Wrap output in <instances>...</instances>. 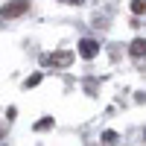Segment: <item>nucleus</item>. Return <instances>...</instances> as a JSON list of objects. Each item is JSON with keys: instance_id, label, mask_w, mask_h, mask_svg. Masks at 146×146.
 <instances>
[{"instance_id": "obj_1", "label": "nucleus", "mask_w": 146, "mask_h": 146, "mask_svg": "<svg viewBox=\"0 0 146 146\" xmlns=\"http://www.w3.org/2000/svg\"><path fill=\"white\" fill-rule=\"evenodd\" d=\"M27 9H29V0H12V3H6L0 9V15L3 18H21Z\"/></svg>"}, {"instance_id": "obj_2", "label": "nucleus", "mask_w": 146, "mask_h": 146, "mask_svg": "<svg viewBox=\"0 0 146 146\" xmlns=\"http://www.w3.org/2000/svg\"><path fill=\"white\" fill-rule=\"evenodd\" d=\"M44 62L53 64V67H67V64L73 62V53H70V50H58V53H53V56H44Z\"/></svg>"}, {"instance_id": "obj_3", "label": "nucleus", "mask_w": 146, "mask_h": 146, "mask_svg": "<svg viewBox=\"0 0 146 146\" xmlns=\"http://www.w3.org/2000/svg\"><path fill=\"white\" fill-rule=\"evenodd\" d=\"M96 53H100V44H96L94 38H85V41H79V56H82V58H94Z\"/></svg>"}, {"instance_id": "obj_4", "label": "nucleus", "mask_w": 146, "mask_h": 146, "mask_svg": "<svg viewBox=\"0 0 146 146\" xmlns=\"http://www.w3.org/2000/svg\"><path fill=\"white\" fill-rule=\"evenodd\" d=\"M129 53L135 56V58H143V56H146V38H135L131 47H129Z\"/></svg>"}, {"instance_id": "obj_5", "label": "nucleus", "mask_w": 146, "mask_h": 146, "mask_svg": "<svg viewBox=\"0 0 146 146\" xmlns=\"http://www.w3.org/2000/svg\"><path fill=\"white\" fill-rule=\"evenodd\" d=\"M131 12L135 15H146V0H131Z\"/></svg>"}, {"instance_id": "obj_6", "label": "nucleus", "mask_w": 146, "mask_h": 146, "mask_svg": "<svg viewBox=\"0 0 146 146\" xmlns=\"http://www.w3.org/2000/svg\"><path fill=\"white\" fill-rule=\"evenodd\" d=\"M53 126V117H44V120H38V123H35V131H47Z\"/></svg>"}, {"instance_id": "obj_7", "label": "nucleus", "mask_w": 146, "mask_h": 146, "mask_svg": "<svg viewBox=\"0 0 146 146\" xmlns=\"http://www.w3.org/2000/svg\"><path fill=\"white\" fill-rule=\"evenodd\" d=\"M38 82H41V73H32V76H29L27 82H23V85H27V88H35Z\"/></svg>"}, {"instance_id": "obj_8", "label": "nucleus", "mask_w": 146, "mask_h": 146, "mask_svg": "<svg viewBox=\"0 0 146 146\" xmlns=\"http://www.w3.org/2000/svg\"><path fill=\"white\" fill-rule=\"evenodd\" d=\"M102 140H105V143H117V131H105Z\"/></svg>"}, {"instance_id": "obj_9", "label": "nucleus", "mask_w": 146, "mask_h": 146, "mask_svg": "<svg viewBox=\"0 0 146 146\" xmlns=\"http://www.w3.org/2000/svg\"><path fill=\"white\" fill-rule=\"evenodd\" d=\"M62 3H67V6H79V3H85V0H62Z\"/></svg>"}]
</instances>
